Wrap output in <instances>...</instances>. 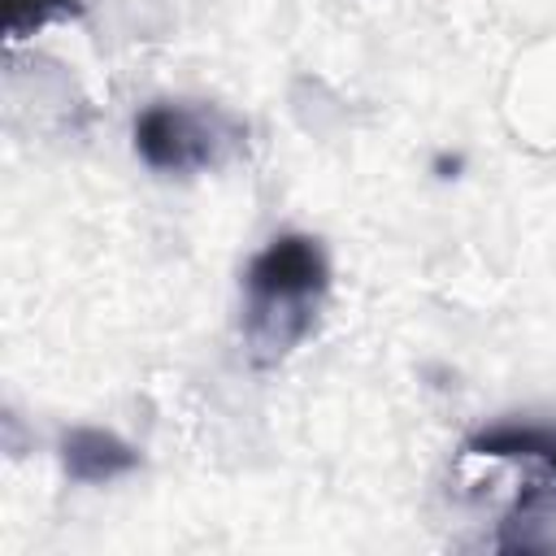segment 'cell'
I'll use <instances>...</instances> for the list:
<instances>
[{"mask_svg":"<svg viewBox=\"0 0 556 556\" xmlns=\"http://www.w3.org/2000/svg\"><path fill=\"white\" fill-rule=\"evenodd\" d=\"M239 139H243V130L226 113L200 109V104L161 100L135 117V152L156 174L213 169L239 148Z\"/></svg>","mask_w":556,"mask_h":556,"instance_id":"obj_2","label":"cell"},{"mask_svg":"<svg viewBox=\"0 0 556 556\" xmlns=\"http://www.w3.org/2000/svg\"><path fill=\"white\" fill-rule=\"evenodd\" d=\"M330 261L313 235L269 239L243 269V339L256 365H278L317 326Z\"/></svg>","mask_w":556,"mask_h":556,"instance_id":"obj_1","label":"cell"},{"mask_svg":"<svg viewBox=\"0 0 556 556\" xmlns=\"http://www.w3.org/2000/svg\"><path fill=\"white\" fill-rule=\"evenodd\" d=\"M74 9H78L74 0H0V22H4L9 39H26L39 26H48L52 17H65Z\"/></svg>","mask_w":556,"mask_h":556,"instance_id":"obj_5","label":"cell"},{"mask_svg":"<svg viewBox=\"0 0 556 556\" xmlns=\"http://www.w3.org/2000/svg\"><path fill=\"white\" fill-rule=\"evenodd\" d=\"M473 456H495V460H539L543 469L556 473V426H491L478 430L465 443Z\"/></svg>","mask_w":556,"mask_h":556,"instance_id":"obj_4","label":"cell"},{"mask_svg":"<svg viewBox=\"0 0 556 556\" xmlns=\"http://www.w3.org/2000/svg\"><path fill=\"white\" fill-rule=\"evenodd\" d=\"M61 465L74 482H113V478L139 469V452L126 439H117L113 430L78 426L61 439Z\"/></svg>","mask_w":556,"mask_h":556,"instance_id":"obj_3","label":"cell"}]
</instances>
